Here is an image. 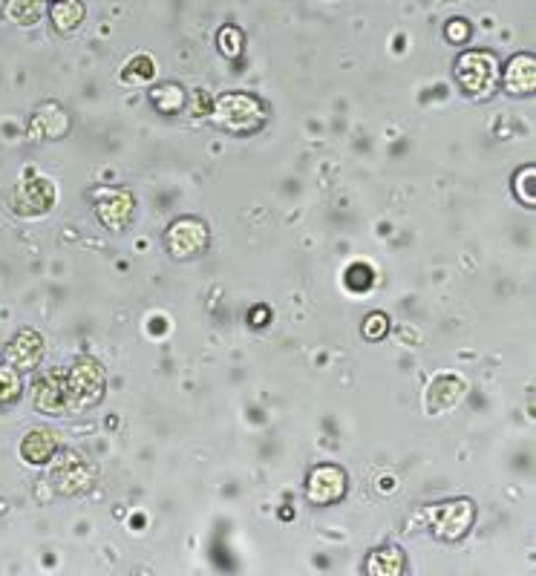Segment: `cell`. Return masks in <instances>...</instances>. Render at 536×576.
I'll return each mask as SVG.
<instances>
[{
    "label": "cell",
    "instance_id": "obj_17",
    "mask_svg": "<svg viewBox=\"0 0 536 576\" xmlns=\"http://www.w3.org/2000/svg\"><path fill=\"white\" fill-rule=\"evenodd\" d=\"M49 18L58 32H73L75 26L84 21V6L78 0H55V6L49 9Z\"/></svg>",
    "mask_w": 536,
    "mask_h": 576
},
{
    "label": "cell",
    "instance_id": "obj_14",
    "mask_svg": "<svg viewBox=\"0 0 536 576\" xmlns=\"http://www.w3.org/2000/svg\"><path fill=\"white\" fill-rule=\"evenodd\" d=\"M55 453H58V438L49 430H29L21 441V456L26 464H35V467L52 464Z\"/></svg>",
    "mask_w": 536,
    "mask_h": 576
},
{
    "label": "cell",
    "instance_id": "obj_7",
    "mask_svg": "<svg viewBox=\"0 0 536 576\" xmlns=\"http://www.w3.org/2000/svg\"><path fill=\"white\" fill-rule=\"evenodd\" d=\"M349 490V476L338 464H317L306 476V502L315 507L338 504Z\"/></svg>",
    "mask_w": 536,
    "mask_h": 576
},
{
    "label": "cell",
    "instance_id": "obj_5",
    "mask_svg": "<svg viewBox=\"0 0 536 576\" xmlns=\"http://www.w3.org/2000/svg\"><path fill=\"white\" fill-rule=\"evenodd\" d=\"M208 245H211V231H208V222L199 216H179L165 231V248L173 260H196L208 251Z\"/></svg>",
    "mask_w": 536,
    "mask_h": 576
},
{
    "label": "cell",
    "instance_id": "obj_4",
    "mask_svg": "<svg viewBox=\"0 0 536 576\" xmlns=\"http://www.w3.org/2000/svg\"><path fill=\"white\" fill-rule=\"evenodd\" d=\"M456 81H459L464 96L488 98L496 90V81H499V61H496V55L485 52V49H470V52L459 55V61H456Z\"/></svg>",
    "mask_w": 536,
    "mask_h": 576
},
{
    "label": "cell",
    "instance_id": "obj_2",
    "mask_svg": "<svg viewBox=\"0 0 536 576\" xmlns=\"http://www.w3.org/2000/svg\"><path fill=\"white\" fill-rule=\"evenodd\" d=\"M421 525L433 530V536L441 542H459L464 539L473 522H476V504L470 499H450V502L430 504L421 516Z\"/></svg>",
    "mask_w": 536,
    "mask_h": 576
},
{
    "label": "cell",
    "instance_id": "obj_6",
    "mask_svg": "<svg viewBox=\"0 0 536 576\" xmlns=\"http://www.w3.org/2000/svg\"><path fill=\"white\" fill-rule=\"evenodd\" d=\"M90 199L96 205L98 222L113 231V234H122L130 228L133 214H136V199L133 193L124 191V188H96L90 191Z\"/></svg>",
    "mask_w": 536,
    "mask_h": 576
},
{
    "label": "cell",
    "instance_id": "obj_21",
    "mask_svg": "<svg viewBox=\"0 0 536 576\" xmlns=\"http://www.w3.org/2000/svg\"><path fill=\"white\" fill-rule=\"evenodd\" d=\"M217 47L225 58H240L245 47V35L240 26H222L220 35H217Z\"/></svg>",
    "mask_w": 536,
    "mask_h": 576
},
{
    "label": "cell",
    "instance_id": "obj_19",
    "mask_svg": "<svg viewBox=\"0 0 536 576\" xmlns=\"http://www.w3.org/2000/svg\"><path fill=\"white\" fill-rule=\"evenodd\" d=\"M24 392V381H21V372L9 363L0 366V407H9L21 398Z\"/></svg>",
    "mask_w": 536,
    "mask_h": 576
},
{
    "label": "cell",
    "instance_id": "obj_23",
    "mask_svg": "<svg viewBox=\"0 0 536 576\" xmlns=\"http://www.w3.org/2000/svg\"><path fill=\"white\" fill-rule=\"evenodd\" d=\"M366 340H384L390 335V317L384 312H372L364 317V326H361Z\"/></svg>",
    "mask_w": 536,
    "mask_h": 576
},
{
    "label": "cell",
    "instance_id": "obj_15",
    "mask_svg": "<svg viewBox=\"0 0 536 576\" xmlns=\"http://www.w3.org/2000/svg\"><path fill=\"white\" fill-rule=\"evenodd\" d=\"M364 571L369 576H401L404 571H407L404 551H401V548H395V545L375 548V551H369V556H366Z\"/></svg>",
    "mask_w": 536,
    "mask_h": 576
},
{
    "label": "cell",
    "instance_id": "obj_13",
    "mask_svg": "<svg viewBox=\"0 0 536 576\" xmlns=\"http://www.w3.org/2000/svg\"><path fill=\"white\" fill-rule=\"evenodd\" d=\"M536 87V58L534 52H519L513 55L505 67V90L511 96H531Z\"/></svg>",
    "mask_w": 536,
    "mask_h": 576
},
{
    "label": "cell",
    "instance_id": "obj_1",
    "mask_svg": "<svg viewBox=\"0 0 536 576\" xmlns=\"http://www.w3.org/2000/svg\"><path fill=\"white\" fill-rule=\"evenodd\" d=\"M268 119V107L263 98L245 90H234V93H222L214 107H211V121L234 136H251L257 133Z\"/></svg>",
    "mask_w": 536,
    "mask_h": 576
},
{
    "label": "cell",
    "instance_id": "obj_20",
    "mask_svg": "<svg viewBox=\"0 0 536 576\" xmlns=\"http://www.w3.org/2000/svg\"><path fill=\"white\" fill-rule=\"evenodd\" d=\"M44 12V0H9L6 15L15 18L18 24H35Z\"/></svg>",
    "mask_w": 536,
    "mask_h": 576
},
{
    "label": "cell",
    "instance_id": "obj_8",
    "mask_svg": "<svg viewBox=\"0 0 536 576\" xmlns=\"http://www.w3.org/2000/svg\"><path fill=\"white\" fill-rule=\"evenodd\" d=\"M32 404L47 415H70V395H67V369H49L32 384Z\"/></svg>",
    "mask_w": 536,
    "mask_h": 576
},
{
    "label": "cell",
    "instance_id": "obj_9",
    "mask_svg": "<svg viewBox=\"0 0 536 576\" xmlns=\"http://www.w3.org/2000/svg\"><path fill=\"white\" fill-rule=\"evenodd\" d=\"M52 461H55V458H52ZM93 479H96L93 467L81 456H75V453H67L61 461L52 464V484H55V490L64 493V496H78V493L90 490Z\"/></svg>",
    "mask_w": 536,
    "mask_h": 576
},
{
    "label": "cell",
    "instance_id": "obj_3",
    "mask_svg": "<svg viewBox=\"0 0 536 576\" xmlns=\"http://www.w3.org/2000/svg\"><path fill=\"white\" fill-rule=\"evenodd\" d=\"M107 389V372L96 358H78L67 369V395H70V415H81L90 407L101 404Z\"/></svg>",
    "mask_w": 536,
    "mask_h": 576
},
{
    "label": "cell",
    "instance_id": "obj_18",
    "mask_svg": "<svg viewBox=\"0 0 536 576\" xmlns=\"http://www.w3.org/2000/svg\"><path fill=\"white\" fill-rule=\"evenodd\" d=\"M513 196L525 205V208H536V165H522L513 173Z\"/></svg>",
    "mask_w": 536,
    "mask_h": 576
},
{
    "label": "cell",
    "instance_id": "obj_22",
    "mask_svg": "<svg viewBox=\"0 0 536 576\" xmlns=\"http://www.w3.org/2000/svg\"><path fill=\"white\" fill-rule=\"evenodd\" d=\"M156 75V64L150 55H136L127 67H124V81L127 84H145Z\"/></svg>",
    "mask_w": 536,
    "mask_h": 576
},
{
    "label": "cell",
    "instance_id": "obj_25",
    "mask_svg": "<svg viewBox=\"0 0 536 576\" xmlns=\"http://www.w3.org/2000/svg\"><path fill=\"white\" fill-rule=\"evenodd\" d=\"M444 38H447L450 44H467V41H470V24H467L464 18L447 21V26H444Z\"/></svg>",
    "mask_w": 536,
    "mask_h": 576
},
{
    "label": "cell",
    "instance_id": "obj_24",
    "mask_svg": "<svg viewBox=\"0 0 536 576\" xmlns=\"http://www.w3.org/2000/svg\"><path fill=\"white\" fill-rule=\"evenodd\" d=\"M346 286L355 288V291H366V288L372 286V268H366V265H352V268L346 271Z\"/></svg>",
    "mask_w": 536,
    "mask_h": 576
},
{
    "label": "cell",
    "instance_id": "obj_16",
    "mask_svg": "<svg viewBox=\"0 0 536 576\" xmlns=\"http://www.w3.org/2000/svg\"><path fill=\"white\" fill-rule=\"evenodd\" d=\"M150 101L162 116H179L185 110V104H188V93H185V87L168 81V84H159V87L150 90Z\"/></svg>",
    "mask_w": 536,
    "mask_h": 576
},
{
    "label": "cell",
    "instance_id": "obj_12",
    "mask_svg": "<svg viewBox=\"0 0 536 576\" xmlns=\"http://www.w3.org/2000/svg\"><path fill=\"white\" fill-rule=\"evenodd\" d=\"M467 395V384L456 375H439L433 378V384L427 389V412L430 415H441V412H450L464 401Z\"/></svg>",
    "mask_w": 536,
    "mask_h": 576
},
{
    "label": "cell",
    "instance_id": "obj_11",
    "mask_svg": "<svg viewBox=\"0 0 536 576\" xmlns=\"http://www.w3.org/2000/svg\"><path fill=\"white\" fill-rule=\"evenodd\" d=\"M9 205L12 211L21 216H41L49 214V208L55 205V188L47 179H32L21 182L15 191L9 193Z\"/></svg>",
    "mask_w": 536,
    "mask_h": 576
},
{
    "label": "cell",
    "instance_id": "obj_10",
    "mask_svg": "<svg viewBox=\"0 0 536 576\" xmlns=\"http://www.w3.org/2000/svg\"><path fill=\"white\" fill-rule=\"evenodd\" d=\"M44 358V337L38 329L32 326H24L18 335L12 337L3 349V360L9 366H15L18 372H32L38 369V363Z\"/></svg>",
    "mask_w": 536,
    "mask_h": 576
}]
</instances>
